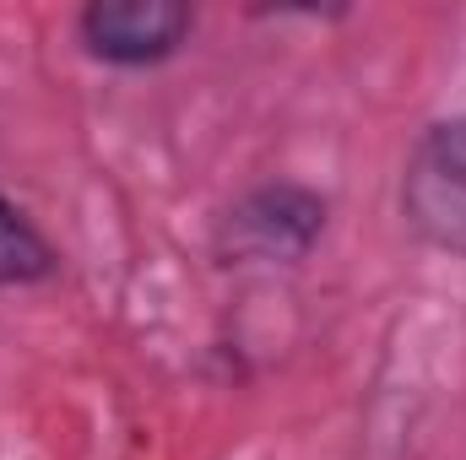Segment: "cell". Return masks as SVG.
Masks as SVG:
<instances>
[{
    "label": "cell",
    "mask_w": 466,
    "mask_h": 460,
    "mask_svg": "<svg viewBox=\"0 0 466 460\" xmlns=\"http://www.w3.org/2000/svg\"><path fill=\"white\" fill-rule=\"evenodd\" d=\"M401 223L434 255L466 260V115L418 130L401 163Z\"/></svg>",
    "instance_id": "1"
},
{
    "label": "cell",
    "mask_w": 466,
    "mask_h": 460,
    "mask_svg": "<svg viewBox=\"0 0 466 460\" xmlns=\"http://www.w3.org/2000/svg\"><path fill=\"white\" fill-rule=\"evenodd\" d=\"M326 195L299 179H271L238 195L218 228L223 265H299L326 233Z\"/></svg>",
    "instance_id": "2"
},
{
    "label": "cell",
    "mask_w": 466,
    "mask_h": 460,
    "mask_svg": "<svg viewBox=\"0 0 466 460\" xmlns=\"http://www.w3.org/2000/svg\"><path fill=\"white\" fill-rule=\"evenodd\" d=\"M196 33V11L185 0H93L76 16V38L93 60L141 71L174 60Z\"/></svg>",
    "instance_id": "3"
},
{
    "label": "cell",
    "mask_w": 466,
    "mask_h": 460,
    "mask_svg": "<svg viewBox=\"0 0 466 460\" xmlns=\"http://www.w3.org/2000/svg\"><path fill=\"white\" fill-rule=\"evenodd\" d=\"M55 271H60V249L16 201L0 195V287H38Z\"/></svg>",
    "instance_id": "4"
}]
</instances>
